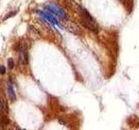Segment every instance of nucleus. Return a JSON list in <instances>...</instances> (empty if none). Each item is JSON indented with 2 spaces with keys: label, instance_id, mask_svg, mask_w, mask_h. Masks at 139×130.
<instances>
[{
  "label": "nucleus",
  "instance_id": "1",
  "mask_svg": "<svg viewBox=\"0 0 139 130\" xmlns=\"http://www.w3.org/2000/svg\"><path fill=\"white\" fill-rule=\"evenodd\" d=\"M47 10H49L50 11H51L53 14H55V15H57L58 17H60V18L62 19H67L68 17H67V15L66 13H65V11H64V10L62 9L61 7H59L58 5H55V4H49L48 5H47Z\"/></svg>",
  "mask_w": 139,
  "mask_h": 130
},
{
  "label": "nucleus",
  "instance_id": "2",
  "mask_svg": "<svg viewBox=\"0 0 139 130\" xmlns=\"http://www.w3.org/2000/svg\"><path fill=\"white\" fill-rule=\"evenodd\" d=\"M63 25H64V27L68 31L71 32L72 34L77 35V36H80V35L82 34V30H81V29H80L76 23H73V22L67 21L66 19H65V21L63 23Z\"/></svg>",
  "mask_w": 139,
  "mask_h": 130
},
{
  "label": "nucleus",
  "instance_id": "3",
  "mask_svg": "<svg viewBox=\"0 0 139 130\" xmlns=\"http://www.w3.org/2000/svg\"><path fill=\"white\" fill-rule=\"evenodd\" d=\"M82 24L85 28H87L88 30H91V31L95 32V33L98 32V26L94 19H88L82 17Z\"/></svg>",
  "mask_w": 139,
  "mask_h": 130
},
{
  "label": "nucleus",
  "instance_id": "4",
  "mask_svg": "<svg viewBox=\"0 0 139 130\" xmlns=\"http://www.w3.org/2000/svg\"><path fill=\"white\" fill-rule=\"evenodd\" d=\"M20 55H19V58H20V62L21 63H23L24 65H26L28 64V50L27 48L25 46H23L20 48Z\"/></svg>",
  "mask_w": 139,
  "mask_h": 130
},
{
  "label": "nucleus",
  "instance_id": "5",
  "mask_svg": "<svg viewBox=\"0 0 139 130\" xmlns=\"http://www.w3.org/2000/svg\"><path fill=\"white\" fill-rule=\"evenodd\" d=\"M8 114V107L7 103L4 97L0 98V116H7Z\"/></svg>",
  "mask_w": 139,
  "mask_h": 130
},
{
  "label": "nucleus",
  "instance_id": "6",
  "mask_svg": "<svg viewBox=\"0 0 139 130\" xmlns=\"http://www.w3.org/2000/svg\"><path fill=\"white\" fill-rule=\"evenodd\" d=\"M7 91H8V96H9V98L11 101H15L16 100V94L13 89V87H12V83H8V86H7Z\"/></svg>",
  "mask_w": 139,
  "mask_h": 130
},
{
  "label": "nucleus",
  "instance_id": "7",
  "mask_svg": "<svg viewBox=\"0 0 139 130\" xmlns=\"http://www.w3.org/2000/svg\"><path fill=\"white\" fill-rule=\"evenodd\" d=\"M8 66H9V68L10 69H12L15 66V63H14V61L12 58H9L8 59Z\"/></svg>",
  "mask_w": 139,
  "mask_h": 130
},
{
  "label": "nucleus",
  "instance_id": "8",
  "mask_svg": "<svg viewBox=\"0 0 139 130\" xmlns=\"http://www.w3.org/2000/svg\"><path fill=\"white\" fill-rule=\"evenodd\" d=\"M17 14V11H12V12H10L9 14H7L6 17H5V18H4V20H6L7 18H9V17H13L14 15H16Z\"/></svg>",
  "mask_w": 139,
  "mask_h": 130
},
{
  "label": "nucleus",
  "instance_id": "9",
  "mask_svg": "<svg viewBox=\"0 0 139 130\" xmlns=\"http://www.w3.org/2000/svg\"><path fill=\"white\" fill-rule=\"evenodd\" d=\"M5 73V67L4 65H1L0 66V74L1 75H4Z\"/></svg>",
  "mask_w": 139,
  "mask_h": 130
}]
</instances>
